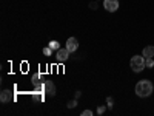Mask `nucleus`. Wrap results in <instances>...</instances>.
I'll list each match as a JSON object with an SVG mask.
<instances>
[{"label":"nucleus","instance_id":"obj_16","mask_svg":"<svg viewBox=\"0 0 154 116\" xmlns=\"http://www.w3.org/2000/svg\"><path fill=\"white\" fill-rule=\"evenodd\" d=\"M106 101H108V107H111V105H112V104H111V102H112V99H111V98H108Z\"/></svg>","mask_w":154,"mask_h":116},{"label":"nucleus","instance_id":"obj_9","mask_svg":"<svg viewBox=\"0 0 154 116\" xmlns=\"http://www.w3.org/2000/svg\"><path fill=\"white\" fill-rule=\"evenodd\" d=\"M12 99H14V98H12V95H11L9 90H3L2 95H0V101H2V102H9V101H12Z\"/></svg>","mask_w":154,"mask_h":116},{"label":"nucleus","instance_id":"obj_14","mask_svg":"<svg viewBox=\"0 0 154 116\" xmlns=\"http://www.w3.org/2000/svg\"><path fill=\"white\" fill-rule=\"evenodd\" d=\"M82 116H93V111L91 110H85V111H82Z\"/></svg>","mask_w":154,"mask_h":116},{"label":"nucleus","instance_id":"obj_15","mask_svg":"<svg viewBox=\"0 0 154 116\" xmlns=\"http://www.w3.org/2000/svg\"><path fill=\"white\" fill-rule=\"evenodd\" d=\"M103 111H105V107H103V105H102V107H99V108H97V113H99V114H102V113H103Z\"/></svg>","mask_w":154,"mask_h":116},{"label":"nucleus","instance_id":"obj_6","mask_svg":"<svg viewBox=\"0 0 154 116\" xmlns=\"http://www.w3.org/2000/svg\"><path fill=\"white\" fill-rule=\"evenodd\" d=\"M77 48H79V42H77L75 37H69L66 40V50L69 51V53H72V51H75Z\"/></svg>","mask_w":154,"mask_h":116},{"label":"nucleus","instance_id":"obj_12","mask_svg":"<svg viewBox=\"0 0 154 116\" xmlns=\"http://www.w3.org/2000/svg\"><path fill=\"white\" fill-rule=\"evenodd\" d=\"M51 51H53V50H51L49 47H45V48H43V54H45V56H51Z\"/></svg>","mask_w":154,"mask_h":116},{"label":"nucleus","instance_id":"obj_10","mask_svg":"<svg viewBox=\"0 0 154 116\" xmlns=\"http://www.w3.org/2000/svg\"><path fill=\"white\" fill-rule=\"evenodd\" d=\"M48 47H49L51 50H56V51H57V50H60V45H59V42H57V40H51Z\"/></svg>","mask_w":154,"mask_h":116},{"label":"nucleus","instance_id":"obj_5","mask_svg":"<svg viewBox=\"0 0 154 116\" xmlns=\"http://www.w3.org/2000/svg\"><path fill=\"white\" fill-rule=\"evenodd\" d=\"M56 56H57V60H59V62H65V60H68V57H69V51H68L66 48H60V50H57Z\"/></svg>","mask_w":154,"mask_h":116},{"label":"nucleus","instance_id":"obj_7","mask_svg":"<svg viewBox=\"0 0 154 116\" xmlns=\"http://www.w3.org/2000/svg\"><path fill=\"white\" fill-rule=\"evenodd\" d=\"M142 56H143L145 59H148V57H154V47H152V45L145 47L143 51H142Z\"/></svg>","mask_w":154,"mask_h":116},{"label":"nucleus","instance_id":"obj_1","mask_svg":"<svg viewBox=\"0 0 154 116\" xmlns=\"http://www.w3.org/2000/svg\"><path fill=\"white\" fill-rule=\"evenodd\" d=\"M152 93V84L149 81H139L136 84V95L139 98H148Z\"/></svg>","mask_w":154,"mask_h":116},{"label":"nucleus","instance_id":"obj_8","mask_svg":"<svg viewBox=\"0 0 154 116\" xmlns=\"http://www.w3.org/2000/svg\"><path fill=\"white\" fill-rule=\"evenodd\" d=\"M31 82L37 87V85H43V82H45V79L38 74V73H35V74H32V77H31Z\"/></svg>","mask_w":154,"mask_h":116},{"label":"nucleus","instance_id":"obj_3","mask_svg":"<svg viewBox=\"0 0 154 116\" xmlns=\"http://www.w3.org/2000/svg\"><path fill=\"white\" fill-rule=\"evenodd\" d=\"M103 6L108 12H114L119 8V0H103Z\"/></svg>","mask_w":154,"mask_h":116},{"label":"nucleus","instance_id":"obj_13","mask_svg":"<svg viewBox=\"0 0 154 116\" xmlns=\"http://www.w3.org/2000/svg\"><path fill=\"white\" fill-rule=\"evenodd\" d=\"M75 105H77L75 101H69V102H68V108H74Z\"/></svg>","mask_w":154,"mask_h":116},{"label":"nucleus","instance_id":"obj_11","mask_svg":"<svg viewBox=\"0 0 154 116\" xmlns=\"http://www.w3.org/2000/svg\"><path fill=\"white\" fill-rule=\"evenodd\" d=\"M145 67H146V68H152V67H154V60H152V57L145 59Z\"/></svg>","mask_w":154,"mask_h":116},{"label":"nucleus","instance_id":"obj_4","mask_svg":"<svg viewBox=\"0 0 154 116\" xmlns=\"http://www.w3.org/2000/svg\"><path fill=\"white\" fill-rule=\"evenodd\" d=\"M43 88H45V93L48 96H54L56 95V85L53 81H45L43 82Z\"/></svg>","mask_w":154,"mask_h":116},{"label":"nucleus","instance_id":"obj_2","mask_svg":"<svg viewBox=\"0 0 154 116\" xmlns=\"http://www.w3.org/2000/svg\"><path fill=\"white\" fill-rule=\"evenodd\" d=\"M130 63H131V68L134 73H140L145 68V57L143 56H133Z\"/></svg>","mask_w":154,"mask_h":116}]
</instances>
